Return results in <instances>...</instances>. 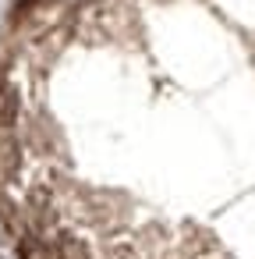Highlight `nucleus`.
Segmentation results:
<instances>
[{
	"label": "nucleus",
	"mask_w": 255,
	"mask_h": 259,
	"mask_svg": "<svg viewBox=\"0 0 255 259\" xmlns=\"http://www.w3.org/2000/svg\"><path fill=\"white\" fill-rule=\"evenodd\" d=\"M18 89L4 85V100H0V167L15 174L18 167Z\"/></svg>",
	"instance_id": "nucleus-1"
},
{
	"label": "nucleus",
	"mask_w": 255,
	"mask_h": 259,
	"mask_svg": "<svg viewBox=\"0 0 255 259\" xmlns=\"http://www.w3.org/2000/svg\"><path fill=\"white\" fill-rule=\"evenodd\" d=\"M57 259H92L89 255V245L75 234H61L57 238Z\"/></svg>",
	"instance_id": "nucleus-2"
},
{
	"label": "nucleus",
	"mask_w": 255,
	"mask_h": 259,
	"mask_svg": "<svg viewBox=\"0 0 255 259\" xmlns=\"http://www.w3.org/2000/svg\"><path fill=\"white\" fill-rule=\"evenodd\" d=\"M36 4H39V0H18V4H15V18H18V15H25V11H29V8H36Z\"/></svg>",
	"instance_id": "nucleus-3"
}]
</instances>
